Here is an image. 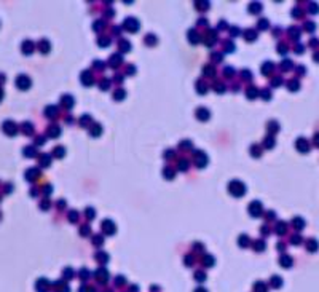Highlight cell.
Masks as SVG:
<instances>
[{
  "label": "cell",
  "mask_w": 319,
  "mask_h": 292,
  "mask_svg": "<svg viewBox=\"0 0 319 292\" xmlns=\"http://www.w3.org/2000/svg\"><path fill=\"white\" fill-rule=\"evenodd\" d=\"M196 292H204V290H203V289H198V290H196Z\"/></svg>",
  "instance_id": "cell-1"
}]
</instances>
